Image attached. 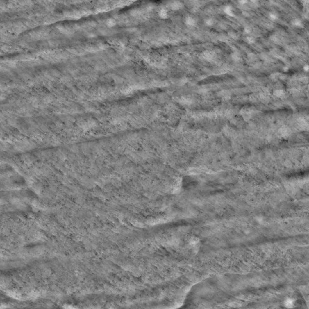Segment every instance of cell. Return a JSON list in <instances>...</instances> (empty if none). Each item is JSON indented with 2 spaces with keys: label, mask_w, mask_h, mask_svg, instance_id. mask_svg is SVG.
<instances>
[{
  "label": "cell",
  "mask_w": 309,
  "mask_h": 309,
  "mask_svg": "<svg viewBox=\"0 0 309 309\" xmlns=\"http://www.w3.org/2000/svg\"><path fill=\"white\" fill-rule=\"evenodd\" d=\"M296 300L292 297H287L284 302V305L287 308H292L295 307Z\"/></svg>",
  "instance_id": "6da1fadb"
}]
</instances>
